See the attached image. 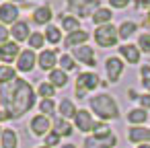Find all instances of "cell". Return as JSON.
<instances>
[{"instance_id":"1","label":"cell","mask_w":150,"mask_h":148,"mask_svg":"<svg viewBox=\"0 0 150 148\" xmlns=\"http://www.w3.org/2000/svg\"><path fill=\"white\" fill-rule=\"evenodd\" d=\"M0 103L8 119H19L35 105V91L25 78L17 76L6 84H0Z\"/></svg>"},{"instance_id":"2","label":"cell","mask_w":150,"mask_h":148,"mask_svg":"<svg viewBox=\"0 0 150 148\" xmlns=\"http://www.w3.org/2000/svg\"><path fill=\"white\" fill-rule=\"evenodd\" d=\"M91 109L101 121H111L119 117V105L109 93H101L91 97Z\"/></svg>"},{"instance_id":"3","label":"cell","mask_w":150,"mask_h":148,"mask_svg":"<svg viewBox=\"0 0 150 148\" xmlns=\"http://www.w3.org/2000/svg\"><path fill=\"white\" fill-rule=\"evenodd\" d=\"M70 15H74L76 19H84V17H93L99 8L101 2L99 0H66Z\"/></svg>"},{"instance_id":"4","label":"cell","mask_w":150,"mask_h":148,"mask_svg":"<svg viewBox=\"0 0 150 148\" xmlns=\"http://www.w3.org/2000/svg\"><path fill=\"white\" fill-rule=\"evenodd\" d=\"M101 84V78H99V74H95V72H80L78 74V78H76V97L82 101L91 91H95L97 86Z\"/></svg>"},{"instance_id":"5","label":"cell","mask_w":150,"mask_h":148,"mask_svg":"<svg viewBox=\"0 0 150 148\" xmlns=\"http://www.w3.org/2000/svg\"><path fill=\"white\" fill-rule=\"evenodd\" d=\"M95 41L99 43V47H113L119 41V31L115 29V25H103L95 29Z\"/></svg>"},{"instance_id":"6","label":"cell","mask_w":150,"mask_h":148,"mask_svg":"<svg viewBox=\"0 0 150 148\" xmlns=\"http://www.w3.org/2000/svg\"><path fill=\"white\" fill-rule=\"evenodd\" d=\"M123 60L121 58H117V56H109L107 60H105V72H107V78L111 80V82H117L119 78H121V74H123Z\"/></svg>"},{"instance_id":"7","label":"cell","mask_w":150,"mask_h":148,"mask_svg":"<svg viewBox=\"0 0 150 148\" xmlns=\"http://www.w3.org/2000/svg\"><path fill=\"white\" fill-rule=\"evenodd\" d=\"M72 58H74L76 62L88 66V68H95V66H97V62H95V50H93L91 45H86V43L80 45V47H74V50H72Z\"/></svg>"},{"instance_id":"8","label":"cell","mask_w":150,"mask_h":148,"mask_svg":"<svg viewBox=\"0 0 150 148\" xmlns=\"http://www.w3.org/2000/svg\"><path fill=\"white\" fill-rule=\"evenodd\" d=\"M95 123H97V121L93 119V113H91V111H86V109H78V111H76V115H74V127H76V130L88 134V132L95 130Z\"/></svg>"},{"instance_id":"9","label":"cell","mask_w":150,"mask_h":148,"mask_svg":"<svg viewBox=\"0 0 150 148\" xmlns=\"http://www.w3.org/2000/svg\"><path fill=\"white\" fill-rule=\"evenodd\" d=\"M29 127H31V134L33 136H47L52 132V121H50V117H45V115L39 113V115H35L31 119Z\"/></svg>"},{"instance_id":"10","label":"cell","mask_w":150,"mask_h":148,"mask_svg":"<svg viewBox=\"0 0 150 148\" xmlns=\"http://www.w3.org/2000/svg\"><path fill=\"white\" fill-rule=\"evenodd\" d=\"M19 21V8L13 2H2L0 4V23L2 25H15Z\"/></svg>"},{"instance_id":"11","label":"cell","mask_w":150,"mask_h":148,"mask_svg":"<svg viewBox=\"0 0 150 148\" xmlns=\"http://www.w3.org/2000/svg\"><path fill=\"white\" fill-rule=\"evenodd\" d=\"M19 56H21V47H19L17 41H6V43L0 45V62L11 64V62H15Z\"/></svg>"},{"instance_id":"12","label":"cell","mask_w":150,"mask_h":148,"mask_svg":"<svg viewBox=\"0 0 150 148\" xmlns=\"http://www.w3.org/2000/svg\"><path fill=\"white\" fill-rule=\"evenodd\" d=\"M37 64V56L33 50H23L21 56L17 58V70L19 72H31Z\"/></svg>"},{"instance_id":"13","label":"cell","mask_w":150,"mask_h":148,"mask_svg":"<svg viewBox=\"0 0 150 148\" xmlns=\"http://www.w3.org/2000/svg\"><path fill=\"white\" fill-rule=\"evenodd\" d=\"M127 140L132 144H150V127H144V125H134L127 130Z\"/></svg>"},{"instance_id":"14","label":"cell","mask_w":150,"mask_h":148,"mask_svg":"<svg viewBox=\"0 0 150 148\" xmlns=\"http://www.w3.org/2000/svg\"><path fill=\"white\" fill-rule=\"evenodd\" d=\"M37 64H39L41 70L52 72V70L56 68V64H58V54H56V50H43V52L37 56Z\"/></svg>"},{"instance_id":"15","label":"cell","mask_w":150,"mask_h":148,"mask_svg":"<svg viewBox=\"0 0 150 148\" xmlns=\"http://www.w3.org/2000/svg\"><path fill=\"white\" fill-rule=\"evenodd\" d=\"M119 56H121V60H125L127 64H138V62H140L142 52H140V47H138V45L123 43V45H119Z\"/></svg>"},{"instance_id":"16","label":"cell","mask_w":150,"mask_h":148,"mask_svg":"<svg viewBox=\"0 0 150 148\" xmlns=\"http://www.w3.org/2000/svg\"><path fill=\"white\" fill-rule=\"evenodd\" d=\"M52 17H54V11H52V6H47V4L37 6V8L33 11V23H35V25H50Z\"/></svg>"},{"instance_id":"17","label":"cell","mask_w":150,"mask_h":148,"mask_svg":"<svg viewBox=\"0 0 150 148\" xmlns=\"http://www.w3.org/2000/svg\"><path fill=\"white\" fill-rule=\"evenodd\" d=\"M11 35H13V39L19 43V41H27L29 37H31V31H29V23H25V21H17L15 25H13V29H11Z\"/></svg>"},{"instance_id":"18","label":"cell","mask_w":150,"mask_h":148,"mask_svg":"<svg viewBox=\"0 0 150 148\" xmlns=\"http://www.w3.org/2000/svg\"><path fill=\"white\" fill-rule=\"evenodd\" d=\"M86 39H88V33H86L84 29L74 31V33L66 35V39H64V47H80V45L86 43Z\"/></svg>"},{"instance_id":"19","label":"cell","mask_w":150,"mask_h":148,"mask_svg":"<svg viewBox=\"0 0 150 148\" xmlns=\"http://www.w3.org/2000/svg\"><path fill=\"white\" fill-rule=\"evenodd\" d=\"M68 72H64L62 68H54L52 72H50V78H47V82L50 84H54L56 89H64L66 84H68Z\"/></svg>"},{"instance_id":"20","label":"cell","mask_w":150,"mask_h":148,"mask_svg":"<svg viewBox=\"0 0 150 148\" xmlns=\"http://www.w3.org/2000/svg\"><path fill=\"white\" fill-rule=\"evenodd\" d=\"M0 146H2V148H17V146H19V136H17V132H15V130H11V127L2 130Z\"/></svg>"},{"instance_id":"21","label":"cell","mask_w":150,"mask_h":148,"mask_svg":"<svg viewBox=\"0 0 150 148\" xmlns=\"http://www.w3.org/2000/svg\"><path fill=\"white\" fill-rule=\"evenodd\" d=\"M111 17H113V13H111V8H105V6H101L91 19H93V23L97 25V27H103V25H109L111 23Z\"/></svg>"},{"instance_id":"22","label":"cell","mask_w":150,"mask_h":148,"mask_svg":"<svg viewBox=\"0 0 150 148\" xmlns=\"http://www.w3.org/2000/svg\"><path fill=\"white\" fill-rule=\"evenodd\" d=\"M58 111H60V117H64V119H74V115H76V107H74V103L70 101V99H62L60 101V105H58Z\"/></svg>"},{"instance_id":"23","label":"cell","mask_w":150,"mask_h":148,"mask_svg":"<svg viewBox=\"0 0 150 148\" xmlns=\"http://www.w3.org/2000/svg\"><path fill=\"white\" fill-rule=\"evenodd\" d=\"M62 29L68 35L74 31H80V19H76L74 15H62Z\"/></svg>"},{"instance_id":"24","label":"cell","mask_w":150,"mask_h":148,"mask_svg":"<svg viewBox=\"0 0 150 148\" xmlns=\"http://www.w3.org/2000/svg\"><path fill=\"white\" fill-rule=\"evenodd\" d=\"M146 119H148V111L142 109V107H138V109H129V113H127V121L134 123V125H142Z\"/></svg>"},{"instance_id":"25","label":"cell","mask_w":150,"mask_h":148,"mask_svg":"<svg viewBox=\"0 0 150 148\" xmlns=\"http://www.w3.org/2000/svg\"><path fill=\"white\" fill-rule=\"evenodd\" d=\"M54 132L56 134H60V136H72V125H70V121L68 119H64V117H56L54 119Z\"/></svg>"},{"instance_id":"26","label":"cell","mask_w":150,"mask_h":148,"mask_svg":"<svg viewBox=\"0 0 150 148\" xmlns=\"http://www.w3.org/2000/svg\"><path fill=\"white\" fill-rule=\"evenodd\" d=\"M117 31H119V39H129V37L138 31V25L132 23V21H123V23L117 27Z\"/></svg>"},{"instance_id":"27","label":"cell","mask_w":150,"mask_h":148,"mask_svg":"<svg viewBox=\"0 0 150 148\" xmlns=\"http://www.w3.org/2000/svg\"><path fill=\"white\" fill-rule=\"evenodd\" d=\"M45 41H50L52 45L60 43L62 41V29L56 27V25H47V29H45Z\"/></svg>"},{"instance_id":"28","label":"cell","mask_w":150,"mask_h":148,"mask_svg":"<svg viewBox=\"0 0 150 148\" xmlns=\"http://www.w3.org/2000/svg\"><path fill=\"white\" fill-rule=\"evenodd\" d=\"M17 78V70L13 66H4V64H0V84H6L11 80Z\"/></svg>"},{"instance_id":"29","label":"cell","mask_w":150,"mask_h":148,"mask_svg":"<svg viewBox=\"0 0 150 148\" xmlns=\"http://www.w3.org/2000/svg\"><path fill=\"white\" fill-rule=\"evenodd\" d=\"M113 132H111V127L105 123V121H99V123H95V130H93V136L97 138V140H103V138H107V136H111Z\"/></svg>"},{"instance_id":"30","label":"cell","mask_w":150,"mask_h":148,"mask_svg":"<svg viewBox=\"0 0 150 148\" xmlns=\"http://www.w3.org/2000/svg\"><path fill=\"white\" fill-rule=\"evenodd\" d=\"M58 64H60V68H62L64 72H72V70H76V60H74L70 54H64V56L58 60Z\"/></svg>"},{"instance_id":"31","label":"cell","mask_w":150,"mask_h":148,"mask_svg":"<svg viewBox=\"0 0 150 148\" xmlns=\"http://www.w3.org/2000/svg\"><path fill=\"white\" fill-rule=\"evenodd\" d=\"M37 95H39V97H43V99H52V97L56 95V86H54V84H50V82L45 80V82H41V84L37 86Z\"/></svg>"},{"instance_id":"32","label":"cell","mask_w":150,"mask_h":148,"mask_svg":"<svg viewBox=\"0 0 150 148\" xmlns=\"http://www.w3.org/2000/svg\"><path fill=\"white\" fill-rule=\"evenodd\" d=\"M27 41H29V47H31V50H39V47H43V43H45V35H41L39 31H33Z\"/></svg>"},{"instance_id":"33","label":"cell","mask_w":150,"mask_h":148,"mask_svg":"<svg viewBox=\"0 0 150 148\" xmlns=\"http://www.w3.org/2000/svg\"><path fill=\"white\" fill-rule=\"evenodd\" d=\"M39 111H41V115H45V117L54 115V113H56V103H54V99H43V101L39 103Z\"/></svg>"},{"instance_id":"34","label":"cell","mask_w":150,"mask_h":148,"mask_svg":"<svg viewBox=\"0 0 150 148\" xmlns=\"http://www.w3.org/2000/svg\"><path fill=\"white\" fill-rule=\"evenodd\" d=\"M140 76H142V86L150 93V66H148V64H144V66L140 68Z\"/></svg>"},{"instance_id":"35","label":"cell","mask_w":150,"mask_h":148,"mask_svg":"<svg viewBox=\"0 0 150 148\" xmlns=\"http://www.w3.org/2000/svg\"><path fill=\"white\" fill-rule=\"evenodd\" d=\"M138 47H140V52L150 54V33H142L138 37Z\"/></svg>"},{"instance_id":"36","label":"cell","mask_w":150,"mask_h":148,"mask_svg":"<svg viewBox=\"0 0 150 148\" xmlns=\"http://www.w3.org/2000/svg\"><path fill=\"white\" fill-rule=\"evenodd\" d=\"M60 140H62V136L56 134V132L52 130V132L45 136V146H47V148H52V146H60Z\"/></svg>"},{"instance_id":"37","label":"cell","mask_w":150,"mask_h":148,"mask_svg":"<svg viewBox=\"0 0 150 148\" xmlns=\"http://www.w3.org/2000/svg\"><path fill=\"white\" fill-rule=\"evenodd\" d=\"M109 6L115 8V11H121V8L129 6V0H109Z\"/></svg>"},{"instance_id":"38","label":"cell","mask_w":150,"mask_h":148,"mask_svg":"<svg viewBox=\"0 0 150 148\" xmlns=\"http://www.w3.org/2000/svg\"><path fill=\"white\" fill-rule=\"evenodd\" d=\"M82 148H101V144H99V140L95 136H88V138H84Z\"/></svg>"},{"instance_id":"39","label":"cell","mask_w":150,"mask_h":148,"mask_svg":"<svg viewBox=\"0 0 150 148\" xmlns=\"http://www.w3.org/2000/svg\"><path fill=\"white\" fill-rule=\"evenodd\" d=\"M8 35H11V31H8V29H6L2 23H0V45L8 41Z\"/></svg>"},{"instance_id":"40","label":"cell","mask_w":150,"mask_h":148,"mask_svg":"<svg viewBox=\"0 0 150 148\" xmlns=\"http://www.w3.org/2000/svg\"><path fill=\"white\" fill-rule=\"evenodd\" d=\"M138 101H140L142 109H146V111L150 109V93H146V95H140V99H138Z\"/></svg>"},{"instance_id":"41","label":"cell","mask_w":150,"mask_h":148,"mask_svg":"<svg viewBox=\"0 0 150 148\" xmlns=\"http://www.w3.org/2000/svg\"><path fill=\"white\" fill-rule=\"evenodd\" d=\"M138 8L150 13V0H138Z\"/></svg>"},{"instance_id":"42","label":"cell","mask_w":150,"mask_h":148,"mask_svg":"<svg viewBox=\"0 0 150 148\" xmlns=\"http://www.w3.org/2000/svg\"><path fill=\"white\" fill-rule=\"evenodd\" d=\"M127 99H129V101H136V99H140V95H138L134 89H127Z\"/></svg>"},{"instance_id":"43","label":"cell","mask_w":150,"mask_h":148,"mask_svg":"<svg viewBox=\"0 0 150 148\" xmlns=\"http://www.w3.org/2000/svg\"><path fill=\"white\" fill-rule=\"evenodd\" d=\"M142 25H144V29L150 33V13H146V17H144V23H142Z\"/></svg>"},{"instance_id":"44","label":"cell","mask_w":150,"mask_h":148,"mask_svg":"<svg viewBox=\"0 0 150 148\" xmlns=\"http://www.w3.org/2000/svg\"><path fill=\"white\" fill-rule=\"evenodd\" d=\"M4 119H8V117H6V113H4V109H0V121H4Z\"/></svg>"},{"instance_id":"45","label":"cell","mask_w":150,"mask_h":148,"mask_svg":"<svg viewBox=\"0 0 150 148\" xmlns=\"http://www.w3.org/2000/svg\"><path fill=\"white\" fill-rule=\"evenodd\" d=\"M62 148H76V144H66V146H62Z\"/></svg>"},{"instance_id":"46","label":"cell","mask_w":150,"mask_h":148,"mask_svg":"<svg viewBox=\"0 0 150 148\" xmlns=\"http://www.w3.org/2000/svg\"><path fill=\"white\" fill-rule=\"evenodd\" d=\"M138 148H150V144H140Z\"/></svg>"},{"instance_id":"47","label":"cell","mask_w":150,"mask_h":148,"mask_svg":"<svg viewBox=\"0 0 150 148\" xmlns=\"http://www.w3.org/2000/svg\"><path fill=\"white\" fill-rule=\"evenodd\" d=\"M11 2H13V4H15V2H23V0H11Z\"/></svg>"},{"instance_id":"48","label":"cell","mask_w":150,"mask_h":148,"mask_svg":"<svg viewBox=\"0 0 150 148\" xmlns=\"http://www.w3.org/2000/svg\"><path fill=\"white\" fill-rule=\"evenodd\" d=\"M0 138H2V130H0Z\"/></svg>"},{"instance_id":"49","label":"cell","mask_w":150,"mask_h":148,"mask_svg":"<svg viewBox=\"0 0 150 148\" xmlns=\"http://www.w3.org/2000/svg\"><path fill=\"white\" fill-rule=\"evenodd\" d=\"M39 148H47V146H39Z\"/></svg>"}]
</instances>
